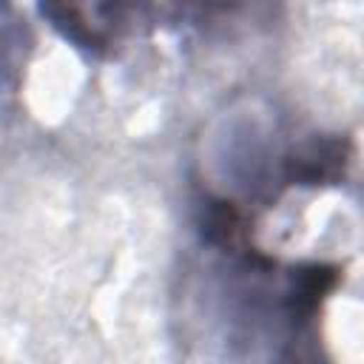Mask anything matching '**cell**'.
Listing matches in <instances>:
<instances>
[{"label": "cell", "mask_w": 364, "mask_h": 364, "mask_svg": "<svg viewBox=\"0 0 364 364\" xmlns=\"http://www.w3.org/2000/svg\"><path fill=\"white\" fill-rule=\"evenodd\" d=\"M344 159H347L344 142L338 139L313 142L290 159V176L304 185H318L324 179H336L344 168Z\"/></svg>", "instance_id": "obj_1"}, {"label": "cell", "mask_w": 364, "mask_h": 364, "mask_svg": "<svg viewBox=\"0 0 364 364\" xmlns=\"http://www.w3.org/2000/svg\"><path fill=\"white\" fill-rule=\"evenodd\" d=\"M336 282H338L336 267H327V264H310V267H304L296 276V293H293L296 307L299 310H313L324 299V293H330L336 287Z\"/></svg>", "instance_id": "obj_2"}, {"label": "cell", "mask_w": 364, "mask_h": 364, "mask_svg": "<svg viewBox=\"0 0 364 364\" xmlns=\"http://www.w3.org/2000/svg\"><path fill=\"white\" fill-rule=\"evenodd\" d=\"M208 233L219 245H236L242 236V216L230 202H213L208 213Z\"/></svg>", "instance_id": "obj_3"}]
</instances>
